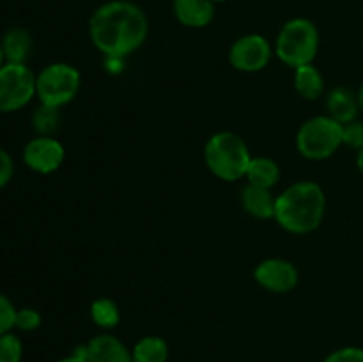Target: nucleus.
I'll list each match as a JSON object with an SVG mask.
<instances>
[{"label":"nucleus","instance_id":"f257e3e1","mask_svg":"<svg viewBox=\"0 0 363 362\" xmlns=\"http://www.w3.org/2000/svg\"><path fill=\"white\" fill-rule=\"evenodd\" d=\"M149 25L144 11L126 0L103 4L89 21L91 41L105 57H123L140 48L147 39Z\"/></svg>","mask_w":363,"mask_h":362},{"label":"nucleus","instance_id":"f03ea898","mask_svg":"<svg viewBox=\"0 0 363 362\" xmlns=\"http://www.w3.org/2000/svg\"><path fill=\"white\" fill-rule=\"evenodd\" d=\"M326 213V195L314 181L289 185L275 202V220L282 229L293 234H308L323 224Z\"/></svg>","mask_w":363,"mask_h":362},{"label":"nucleus","instance_id":"7ed1b4c3","mask_svg":"<svg viewBox=\"0 0 363 362\" xmlns=\"http://www.w3.org/2000/svg\"><path fill=\"white\" fill-rule=\"evenodd\" d=\"M252 153L243 137L234 131H218L204 146V162L213 176L222 181L241 180L247 176Z\"/></svg>","mask_w":363,"mask_h":362},{"label":"nucleus","instance_id":"20e7f679","mask_svg":"<svg viewBox=\"0 0 363 362\" xmlns=\"http://www.w3.org/2000/svg\"><path fill=\"white\" fill-rule=\"evenodd\" d=\"M319 50L318 27L307 18L289 20L275 41V55L289 67H300L314 62Z\"/></svg>","mask_w":363,"mask_h":362},{"label":"nucleus","instance_id":"39448f33","mask_svg":"<svg viewBox=\"0 0 363 362\" xmlns=\"http://www.w3.org/2000/svg\"><path fill=\"white\" fill-rule=\"evenodd\" d=\"M342 146V124L330 116H314L296 133V148L303 158L321 162Z\"/></svg>","mask_w":363,"mask_h":362},{"label":"nucleus","instance_id":"423d86ee","mask_svg":"<svg viewBox=\"0 0 363 362\" xmlns=\"http://www.w3.org/2000/svg\"><path fill=\"white\" fill-rule=\"evenodd\" d=\"M80 71L67 62H53L43 67L35 77V96L41 105L60 106L73 102L80 91Z\"/></svg>","mask_w":363,"mask_h":362},{"label":"nucleus","instance_id":"0eeeda50","mask_svg":"<svg viewBox=\"0 0 363 362\" xmlns=\"http://www.w3.org/2000/svg\"><path fill=\"white\" fill-rule=\"evenodd\" d=\"M35 96V77L27 64L0 67V112H16Z\"/></svg>","mask_w":363,"mask_h":362},{"label":"nucleus","instance_id":"6e6552de","mask_svg":"<svg viewBox=\"0 0 363 362\" xmlns=\"http://www.w3.org/2000/svg\"><path fill=\"white\" fill-rule=\"evenodd\" d=\"M272 55V45L264 35L247 34L233 43L229 50V62L238 71L257 73L268 66Z\"/></svg>","mask_w":363,"mask_h":362},{"label":"nucleus","instance_id":"1a4fd4ad","mask_svg":"<svg viewBox=\"0 0 363 362\" xmlns=\"http://www.w3.org/2000/svg\"><path fill=\"white\" fill-rule=\"evenodd\" d=\"M255 283L272 293H289L298 286L300 273L291 261L282 258H268L254 270Z\"/></svg>","mask_w":363,"mask_h":362},{"label":"nucleus","instance_id":"9d476101","mask_svg":"<svg viewBox=\"0 0 363 362\" xmlns=\"http://www.w3.org/2000/svg\"><path fill=\"white\" fill-rule=\"evenodd\" d=\"M66 158L64 146L53 137H35L25 146L23 162L38 174H52L62 165Z\"/></svg>","mask_w":363,"mask_h":362},{"label":"nucleus","instance_id":"9b49d317","mask_svg":"<svg viewBox=\"0 0 363 362\" xmlns=\"http://www.w3.org/2000/svg\"><path fill=\"white\" fill-rule=\"evenodd\" d=\"M87 362H133L126 344L112 334H99L87 344Z\"/></svg>","mask_w":363,"mask_h":362},{"label":"nucleus","instance_id":"f8f14e48","mask_svg":"<svg viewBox=\"0 0 363 362\" xmlns=\"http://www.w3.org/2000/svg\"><path fill=\"white\" fill-rule=\"evenodd\" d=\"M174 14L184 27L202 28L215 16L213 0H174Z\"/></svg>","mask_w":363,"mask_h":362},{"label":"nucleus","instance_id":"ddd939ff","mask_svg":"<svg viewBox=\"0 0 363 362\" xmlns=\"http://www.w3.org/2000/svg\"><path fill=\"white\" fill-rule=\"evenodd\" d=\"M275 202L277 197H273L272 190L268 188L247 185L241 192V204H243L245 212L254 219H275Z\"/></svg>","mask_w":363,"mask_h":362},{"label":"nucleus","instance_id":"4468645a","mask_svg":"<svg viewBox=\"0 0 363 362\" xmlns=\"http://www.w3.org/2000/svg\"><path fill=\"white\" fill-rule=\"evenodd\" d=\"M326 109H328L330 117L339 121L340 124H347L351 121H357L360 105H358L357 94H353L350 89L337 87L326 98Z\"/></svg>","mask_w":363,"mask_h":362},{"label":"nucleus","instance_id":"2eb2a0df","mask_svg":"<svg viewBox=\"0 0 363 362\" xmlns=\"http://www.w3.org/2000/svg\"><path fill=\"white\" fill-rule=\"evenodd\" d=\"M294 89L308 102H315L325 92V77L314 64H305L294 70Z\"/></svg>","mask_w":363,"mask_h":362},{"label":"nucleus","instance_id":"dca6fc26","mask_svg":"<svg viewBox=\"0 0 363 362\" xmlns=\"http://www.w3.org/2000/svg\"><path fill=\"white\" fill-rule=\"evenodd\" d=\"M245 177L248 180V185L272 190L280 181V167L275 160L268 156H252Z\"/></svg>","mask_w":363,"mask_h":362},{"label":"nucleus","instance_id":"f3484780","mask_svg":"<svg viewBox=\"0 0 363 362\" xmlns=\"http://www.w3.org/2000/svg\"><path fill=\"white\" fill-rule=\"evenodd\" d=\"M6 60L11 64H25L32 50V38L25 28H11L2 41Z\"/></svg>","mask_w":363,"mask_h":362},{"label":"nucleus","instance_id":"a211bd4d","mask_svg":"<svg viewBox=\"0 0 363 362\" xmlns=\"http://www.w3.org/2000/svg\"><path fill=\"white\" fill-rule=\"evenodd\" d=\"M133 362H167L169 344L163 337L145 336L131 350Z\"/></svg>","mask_w":363,"mask_h":362},{"label":"nucleus","instance_id":"6ab92c4d","mask_svg":"<svg viewBox=\"0 0 363 362\" xmlns=\"http://www.w3.org/2000/svg\"><path fill=\"white\" fill-rule=\"evenodd\" d=\"M91 318L101 329H113L121 322L119 305L112 298H96L91 304Z\"/></svg>","mask_w":363,"mask_h":362},{"label":"nucleus","instance_id":"aec40b11","mask_svg":"<svg viewBox=\"0 0 363 362\" xmlns=\"http://www.w3.org/2000/svg\"><path fill=\"white\" fill-rule=\"evenodd\" d=\"M60 123V114L59 109H53V106L41 105L32 116V124H34V130L38 131L41 137H52L53 131L59 128Z\"/></svg>","mask_w":363,"mask_h":362},{"label":"nucleus","instance_id":"412c9836","mask_svg":"<svg viewBox=\"0 0 363 362\" xmlns=\"http://www.w3.org/2000/svg\"><path fill=\"white\" fill-rule=\"evenodd\" d=\"M23 355L21 341L14 334H2L0 336V362H20Z\"/></svg>","mask_w":363,"mask_h":362},{"label":"nucleus","instance_id":"4be33fe9","mask_svg":"<svg viewBox=\"0 0 363 362\" xmlns=\"http://www.w3.org/2000/svg\"><path fill=\"white\" fill-rule=\"evenodd\" d=\"M342 146L351 149L363 148V123L362 121H351V123L342 124Z\"/></svg>","mask_w":363,"mask_h":362},{"label":"nucleus","instance_id":"5701e85b","mask_svg":"<svg viewBox=\"0 0 363 362\" xmlns=\"http://www.w3.org/2000/svg\"><path fill=\"white\" fill-rule=\"evenodd\" d=\"M16 312L13 302L6 295H0V336L7 334L16 325Z\"/></svg>","mask_w":363,"mask_h":362},{"label":"nucleus","instance_id":"b1692460","mask_svg":"<svg viewBox=\"0 0 363 362\" xmlns=\"http://www.w3.org/2000/svg\"><path fill=\"white\" fill-rule=\"evenodd\" d=\"M41 325V314L35 309H20L16 312V325L23 332H32Z\"/></svg>","mask_w":363,"mask_h":362},{"label":"nucleus","instance_id":"393cba45","mask_svg":"<svg viewBox=\"0 0 363 362\" xmlns=\"http://www.w3.org/2000/svg\"><path fill=\"white\" fill-rule=\"evenodd\" d=\"M325 362H363V348L344 346L332 351Z\"/></svg>","mask_w":363,"mask_h":362},{"label":"nucleus","instance_id":"a878e982","mask_svg":"<svg viewBox=\"0 0 363 362\" xmlns=\"http://www.w3.org/2000/svg\"><path fill=\"white\" fill-rule=\"evenodd\" d=\"M13 158L9 156V153L0 149V188L9 183L11 177H13Z\"/></svg>","mask_w":363,"mask_h":362},{"label":"nucleus","instance_id":"bb28decb","mask_svg":"<svg viewBox=\"0 0 363 362\" xmlns=\"http://www.w3.org/2000/svg\"><path fill=\"white\" fill-rule=\"evenodd\" d=\"M105 70L110 75H119L124 70L123 57H105Z\"/></svg>","mask_w":363,"mask_h":362},{"label":"nucleus","instance_id":"cd10ccee","mask_svg":"<svg viewBox=\"0 0 363 362\" xmlns=\"http://www.w3.org/2000/svg\"><path fill=\"white\" fill-rule=\"evenodd\" d=\"M59 362H87V350H85V346L74 348L73 353L67 355V357H64V358H60Z\"/></svg>","mask_w":363,"mask_h":362},{"label":"nucleus","instance_id":"c85d7f7f","mask_svg":"<svg viewBox=\"0 0 363 362\" xmlns=\"http://www.w3.org/2000/svg\"><path fill=\"white\" fill-rule=\"evenodd\" d=\"M357 167L358 170L363 174V148L358 151V156H357Z\"/></svg>","mask_w":363,"mask_h":362},{"label":"nucleus","instance_id":"c756f323","mask_svg":"<svg viewBox=\"0 0 363 362\" xmlns=\"http://www.w3.org/2000/svg\"><path fill=\"white\" fill-rule=\"evenodd\" d=\"M357 98H358V105H360V110L363 112V84L360 85V89H358Z\"/></svg>","mask_w":363,"mask_h":362},{"label":"nucleus","instance_id":"7c9ffc66","mask_svg":"<svg viewBox=\"0 0 363 362\" xmlns=\"http://www.w3.org/2000/svg\"><path fill=\"white\" fill-rule=\"evenodd\" d=\"M4 60H6V55H4V50H2V45H0V67L4 66Z\"/></svg>","mask_w":363,"mask_h":362},{"label":"nucleus","instance_id":"2f4dec72","mask_svg":"<svg viewBox=\"0 0 363 362\" xmlns=\"http://www.w3.org/2000/svg\"><path fill=\"white\" fill-rule=\"evenodd\" d=\"M213 2H223V0H213Z\"/></svg>","mask_w":363,"mask_h":362}]
</instances>
